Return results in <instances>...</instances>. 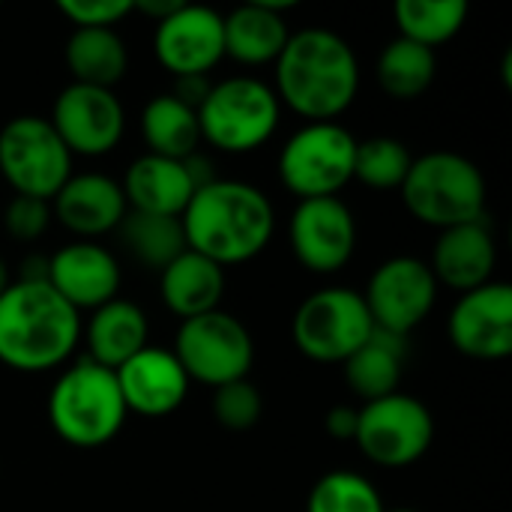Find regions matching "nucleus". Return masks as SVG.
I'll return each instance as SVG.
<instances>
[{
  "label": "nucleus",
  "mask_w": 512,
  "mask_h": 512,
  "mask_svg": "<svg viewBox=\"0 0 512 512\" xmlns=\"http://www.w3.org/2000/svg\"><path fill=\"white\" fill-rule=\"evenodd\" d=\"M360 90V60L348 39L324 27L288 36L276 57V96L309 123H336Z\"/></svg>",
  "instance_id": "f257e3e1"
},
{
  "label": "nucleus",
  "mask_w": 512,
  "mask_h": 512,
  "mask_svg": "<svg viewBox=\"0 0 512 512\" xmlns=\"http://www.w3.org/2000/svg\"><path fill=\"white\" fill-rule=\"evenodd\" d=\"M180 225L186 249L225 270L231 264H246L267 249L276 228V213L258 186L216 177L192 195Z\"/></svg>",
  "instance_id": "f03ea898"
},
{
  "label": "nucleus",
  "mask_w": 512,
  "mask_h": 512,
  "mask_svg": "<svg viewBox=\"0 0 512 512\" xmlns=\"http://www.w3.org/2000/svg\"><path fill=\"white\" fill-rule=\"evenodd\" d=\"M81 342V315L48 282H9L0 294V363L39 375L63 366Z\"/></svg>",
  "instance_id": "7ed1b4c3"
},
{
  "label": "nucleus",
  "mask_w": 512,
  "mask_h": 512,
  "mask_svg": "<svg viewBox=\"0 0 512 512\" xmlns=\"http://www.w3.org/2000/svg\"><path fill=\"white\" fill-rule=\"evenodd\" d=\"M129 411L111 369L81 357L48 393V423L54 435L78 450H96L117 438Z\"/></svg>",
  "instance_id": "20e7f679"
},
{
  "label": "nucleus",
  "mask_w": 512,
  "mask_h": 512,
  "mask_svg": "<svg viewBox=\"0 0 512 512\" xmlns=\"http://www.w3.org/2000/svg\"><path fill=\"white\" fill-rule=\"evenodd\" d=\"M399 192L408 213L438 231L486 219V177L468 156L453 150L414 159Z\"/></svg>",
  "instance_id": "39448f33"
},
{
  "label": "nucleus",
  "mask_w": 512,
  "mask_h": 512,
  "mask_svg": "<svg viewBox=\"0 0 512 512\" xmlns=\"http://www.w3.org/2000/svg\"><path fill=\"white\" fill-rule=\"evenodd\" d=\"M195 114L207 144L222 153H252L279 129L282 105L270 84L237 75L213 84Z\"/></svg>",
  "instance_id": "423d86ee"
},
{
  "label": "nucleus",
  "mask_w": 512,
  "mask_h": 512,
  "mask_svg": "<svg viewBox=\"0 0 512 512\" xmlns=\"http://www.w3.org/2000/svg\"><path fill=\"white\" fill-rule=\"evenodd\" d=\"M294 345L312 363H345L375 336V321L360 291L324 288L300 303L291 321Z\"/></svg>",
  "instance_id": "0eeeda50"
},
{
  "label": "nucleus",
  "mask_w": 512,
  "mask_h": 512,
  "mask_svg": "<svg viewBox=\"0 0 512 512\" xmlns=\"http://www.w3.org/2000/svg\"><path fill=\"white\" fill-rule=\"evenodd\" d=\"M357 138L339 123H306L279 153V180L300 201L339 198L354 180Z\"/></svg>",
  "instance_id": "6e6552de"
},
{
  "label": "nucleus",
  "mask_w": 512,
  "mask_h": 512,
  "mask_svg": "<svg viewBox=\"0 0 512 512\" xmlns=\"http://www.w3.org/2000/svg\"><path fill=\"white\" fill-rule=\"evenodd\" d=\"M0 177L15 195L51 201L72 177V153L48 117L21 114L0 129Z\"/></svg>",
  "instance_id": "1a4fd4ad"
},
{
  "label": "nucleus",
  "mask_w": 512,
  "mask_h": 512,
  "mask_svg": "<svg viewBox=\"0 0 512 512\" xmlns=\"http://www.w3.org/2000/svg\"><path fill=\"white\" fill-rule=\"evenodd\" d=\"M174 357L180 360L189 381H201L216 390L249 378L255 363V342L240 318L216 309L180 324Z\"/></svg>",
  "instance_id": "9d476101"
},
{
  "label": "nucleus",
  "mask_w": 512,
  "mask_h": 512,
  "mask_svg": "<svg viewBox=\"0 0 512 512\" xmlns=\"http://www.w3.org/2000/svg\"><path fill=\"white\" fill-rule=\"evenodd\" d=\"M432 441H435V420L429 408L408 393H393L366 402L357 411L354 444L372 465L408 468L429 453Z\"/></svg>",
  "instance_id": "9b49d317"
},
{
  "label": "nucleus",
  "mask_w": 512,
  "mask_h": 512,
  "mask_svg": "<svg viewBox=\"0 0 512 512\" xmlns=\"http://www.w3.org/2000/svg\"><path fill=\"white\" fill-rule=\"evenodd\" d=\"M363 300L375 330L405 339L432 315L438 282L429 270V261L414 255H393L375 267Z\"/></svg>",
  "instance_id": "f8f14e48"
},
{
  "label": "nucleus",
  "mask_w": 512,
  "mask_h": 512,
  "mask_svg": "<svg viewBox=\"0 0 512 512\" xmlns=\"http://www.w3.org/2000/svg\"><path fill=\"white\" fill-rule=\"evenodd\" d=\"M48 120L72 156H105L126 129V111L114 90L75 81L60 90Z\"/></svg>",
  "instance_id": "ddd939ff"
},
{
  "label": "nucleus",
  "mask_w": 512,
  "mask_h": 512,
  "mask_svg": "<svg viewBox=\"0 0 512 512\" xmlns=\"http://www.w3.org/2000/svg\"><path fill=\"white\" fill-rule=\"evenodd\" d=\"M291 252L309 273H339L357 249V222L342 198L300 201L288 222Z\"/></svg>",
  "instance_id": "4468645a"
},
{
  "label": "nucleus",
  "mask_w": 512,
  "mask_h": 512,
  "mask_svg": "<svg viewBox=\"0 0 512 512\" xmlns=\"http://www.w3.org/2000/svg\"><path fill=\"white\" fill-rule=\"evenodd\" d=\"M153 51L174 78L207 75L225 57V21L210 6L183 3L156 24Z\"/></svg>",
  "instance_id": "2eb2a0df"
},
{
  "label": "nucleus",
  "mask_w": 512,
  "mask_h": 512,
  "mask_svg": "<svg viewBox=\"0 0 512 512\" xmlns=\"http://www.w3.org/2000/svg\"><path fill=\"white\" fill-rule=\"evenodd\" d=\"M450 342L471 360H504L512 354V288L486 282L459 297L447 321Z\"/></svg>",
  "instance_id": "dca6fc26"
},
{
  "label": "nucleus",
  "mask_w": 512,
  "mask_h": 512,
  "mask_svg": "<svg viewBox=\"0 0 512 512\" xmlns=\"http://www.w3.org/2000/svg\"><path fill=\"white\" fill-rule=\"evenodd\" d=\"M114 378L126 411L150 420L174 414L186 402L192 384L174 351L153 345L141 348L120 369H114Z\"/></svg>",
  "instance_id": "f3484780"
},
{
  "label": "nucleus",
  "mask_w": 512,
  "mask_h": 512,
  "mask_svg": "<svg viewBox=\"0 0 512 512\" xmlns=\"http://www.w3.org/2000/svg\"><path fill=\"white\" fill-rule=\"evenodd\" d=\"M48 285L81 315V309H99L111 303L120 291V264L117 258L93 243L78 240L57 249L48 258Z\"/></svg>",
  "instance_id": "a211bd4d"
},
{
  "label": "nucleus",
  "mask_w": 512,
  "mask_h": 512,
  "mask_svg": "<svg viewBox=\"0 0 512 512\" xmlns=\"http://www.w3.org/2000/svg\"><path fill=\"white\" fill-rule=\"evenodd\" d=\"M495 264H498L495 234H492L489 222L480 219V222H468V225L441 231V237L432 249L429 270L438 285L468 294V291L492 282Z\"/></svg>",
  "instance_id": "6ab92c4d"
},
{
  "label": "nucleus",
  "mask_w": 512,
  "mask_h": 512,
  "mask_svg": "<svg viewBox=\"0 0 512 512\" xmlns=\"http://www.w3.org/2000/svg\"><path fill=\"white\" fill-rule=\"evenodd\" d=\"M51 204L57 222L78 237H102L108 231H117L129 210L120 183L99 171L72 174L51 198Z\"/></svg>",
  "instance_id": "aec40b11"
},
{
  "label": "nucleus",
  "mask_w": 512,
  "mask_h": 512,
  "mask_svg": "<svg viewBox=\"0 0 512 512\" xmlns=\"http://www.w3.org/2000/svg\"><path fill=\"white\" fill-rule=\"evenodd\" d=\"M120 189L129 210L174 216V219L183 216V210L195 195V183L189 177L186 159H165L153 153H144L129 165Z\"/></svg>",
  "instance_id": "412c9836"
},
{
  "label": "nucleus",
  "mask_w": 512,
  "mask_h": 512,
  "mask_svg": "<svg viewBox=\"0 0 512 512\" xmlns=\"http://www.w3.org/2000/svg\"><path fill=\"white\" fill-rule=\"evenodd\" d=\"M294 9V3H273V0H255L246 6L231 9L225 21V57H234L246 66H264L276 63L288 42V24L285 12Z\"/></svg>",
  "instance_id": "4be33fe9"
},
{
  "label": "nucleus",
  "mask_w": 512,
  "mask_h": 512,
  "mask_svg": "<svg viewBox=\"0 0 512 512\" xmlns=\"http://www.w3.org/2000/svg\"><path fill=\"white\" fill-rule=\"evenodd\" d=\"M147 315L138 303L114 297L111 303L93 309L84 342H87V360L105 369H120L129 357H135L141 348H147Z\"/></svg>",
  "instance_id": "5701e85b"
},
{
  "label": "nucleus",
  "mask_w": 512,
  "mask_h": 512,
  "mask_svg": "<svg viewBox=\"0 0 512 512\" xmlns=\"http://www.w3.org/2000/svg\"><path fill=\"white\" fill-rule=\"evenodd\" d=\"M159 291L168 312L180 321L216 312L225 297V270L210 258L186 249L159 273Z\"/></svg>",
  "instance_id": "b1692460"
},
{
  "label": "nucleus",
  "mask_w": 512,
  "mask_h": 512,
  "mask_svg": "<svg viewBox=\"0 0 512 512\" xmlns=\"http://www.w3.org/2000/svg\"><path fill=\"white\" fill-rule=\"evenodd\" d=\"M66 66L75 84L111 90L126 75L129 51L114 27H78L66 42Z\"/></svg>",
  "instance_id": "393cba45"
},
{
  "label": "nucleus",
  "mask_w": 512,
  "mask_h": 512,
  "mask_svg": "<svg viewBox=\"0 0 512 512\" xmlns=\"http://www.w3.org/2000/svg\"><path fill=\"white\" fill-rule=\"evenodd\" d=\"M345 381L354 396L363 402H375L399 393L402 366H405V339L375 330V336L354 351L345 363Z\"/></svg>",
  "instance_id": "a878e982"
},
{
  "label": "nucleus",
  "mask_w": 512,
  "mask_h": 512,
  "mask_svg": "<svg viewBox=\"0 0 512 512\" xmlns=\"http://www.w3.org/2000/svg\"><path fill=\"white\" fill-rule=\"evenodd\" d=\"M141 138L147 144V153L153 156L189 159L198 153L201 144L198 114L171 93H162L150 99L141 111Z\"/></svg>",
  "instance_id": "bb28decb"
},
{
  "label": "nucleus",
  "mask_w": 512,
  "mask_h": 512,
  "mask_svg": "<svg viewBox=\"0 0 512 512\" xmlns=\"http://www.w3.org/2000/svg\"><path fill=\"white\" fill-rule=\"evenodd\" d=\"M120 246L147 270L162 273L174 258L186 252V237L183 225L174 216H153V213H138L126 210L123 222L117 225Z\"/></svg>",
  "instance_id": "cd10ccee"
},
{
  "label": "nucleus",
  "mask_w": 512,
  "mask_h": 512,
  "mask_svg": "<svg viewBox=\"0 0 512 512\" xmlns=\"http://www.w3.org/2000/svg\"><path fill=\"white\" fill-rule=\"evenodd\" d=\"M438 72V57L432 48L411 39H390L378 57V84L390 99L408 102L423 96Z\"/></svg>",
  "instance_id": "c85d7f7f"
},
{
  "label": "nucleus",
  "mask_w": 512,
  "mask_h": 512,
  "mask_svg": "<svg viewBox=\"0 0 512 512\" xmlns=\"http://www.w3.org/2000/svg\"><path fill=\"white\" fill-rule=\"evenodd\" d=\"M399 36L426 48H438L450 42L468 21L465 0H399L396 9Z\"/></svg>",
  "instance_id": "c756f323"
},
{
  "label": "nucleus",
  "mask_w": 512,
  "mask_h": 512,
  "mask_svg": "<svg viewBox=\"0 0 512 512\" xmlns=\"http://www.w3.org/2000/svg\"><path fill=\"white\" fill-rule=\"evenodd\" d=\"M414 156L393 135H375L357 141L354 153V180L372 189H402Z\"/></svg>",
  "instance_id": "7c9ffc66"
},
{
  "label": "nucleus",
  "mask_w": 512,
  "mask_h": 512,
  "mask_svg": "<svg viewBox=\"0 0 512 512\" xmlns=\"http://www.w3.org/2000/svg\"><path fill=\"white\" fill-rule=\"evenodd\" d=\"M306 512H387L378 489L357 471L324 474L306 501Z\"/></svg>",
  "instance_id": "2f4dec72"
},
{
  "label": "nucleus",
  "mask_w": 512,
  "mask_h": 512,
  "mask_svg": "<svg viewBox=\"0 0 512 512\" xmlns=\"http://www.w3.org/2000/svg\"><path fill=\"white\" fill-rule=\"evenodd\" d=\"M264 411V399L249 378L213 390V417L228 432H249Z\"/></svg>",
  "instance_id": "473e14b6"
},
{
  "label": "nucleus",
  "mask_w": 512,
  "mask_h": 512,
  "mask_svg": "<svg viewBox=\"0 0 512 512\" xmlns=\"http://www.w3.org/2000/svg\"><path fill=\"white\" fill-rule=\"evenodd\" d=\"M51 222V201H39V198H27V195H15L6 210H3V228L9 237L21 240V243H33L48 231Z\"/></svg>",
  "instance_id": "72a5a7b5"
},
{
  "label": "nucleus",
  "mask_w": 512,
  "mask_h": 512,
  "mask_svg": "<svg viewBox=\"0 0 512 512\" xmlns=\"http://www.w3.org/2000/svg\"><path fill=\"white\" fill-rule=\"evenodd\" d=\"M57 12L78 27H114L132 15V0H60Z\"/></svg>",
  "instance_id": "f704fd0d"
},
{
  "label": "nucleus",
  "mask_w": 512,
  "mask_h": 512,
  "mask_svg": "<svg viewBox=\"0 0 512 512\" xmlns=\"http://www.w3.org/2000/svg\"><path fill=\"white\" fill-rule=\"evenodd\" d=\"M210 81H207V75H186V78H174V90H171V96L174 99H180L183 105H189L192 111H198L201 108V102L207 99V93H210Z\"/></svg>",
  "instance_id": "c9c22d12"
},
{
  "label": "nucleus",
  "mask_w": 512,
  "mask_h": 512,
  "mask_svg": "<svg viewBox=\"0 0 512 512\" xmlns=\"http://www.w3.org/2000/svg\"><path fill=\"white\" fill-rule=\"evenodd\" d=\"M327 432L336 441H354V435H357V411L348 408V405H336L327 414Z\"/></svg>",
  "instance_id": "e433bc0d"
},
{
  "label": "nucleus",
  "mask_w": 512,
  "mask_h": 512,
  "mask_svg": "<svg viewBox=\"0 0 512 512\" xmlns=\"http://www.w3.org/2000/svg\"><path fill=\"white\" fill-rule=\"evenodd\" d=\"M180 6H183V0H132V12H141V15L153 18V24L174 15Z\"/></svg>",
  "instance_id": "4c0bfd02"
},
{
  "label": "nucleus",
  "mask_w": 512,
  "mask_h": 512,
  "mask_svg": "<svg viewBox=\"0 0 512 512\" xmlns=\"http://www.w3.org/2000/svg\"><path fill=\"white\" fill-rule=\"evenodd\" d=\"M18 282H48V258L45 255H27L21 270H18Z\"/></svg>",
  "instance_id": "58836bf2"
},
{
  "label": "nucleus",
  "mask_w": 512,
  "mask_h": 512,
  "mask_svg": "<svg viewBox=\"0 0 512 512\" xmlns=\"http://www.w3.org/2000/svg\"><path fill=\"white\" fill-rule=\"evenodd\" d=\"M9 288V267H6V261L0 258V294Z\"/></svg>",
  "instance_id": "ea45409f"
},
{
  "label": "nucleus",
  "mask_w": 512,
  "mask_h": 512,
  "mask_svg": "<svg viewBox=\"0 0 512 512\" xmlns=\"http://www.w3.org/2000/svg\"><path fill=\"white\" fill-rule=\"evenodd\" d=\"M390 512H417V510H405V507H402V510H390Z\"/></svg>",
  "instance_id": "a19ab883"
}]
</instances>
